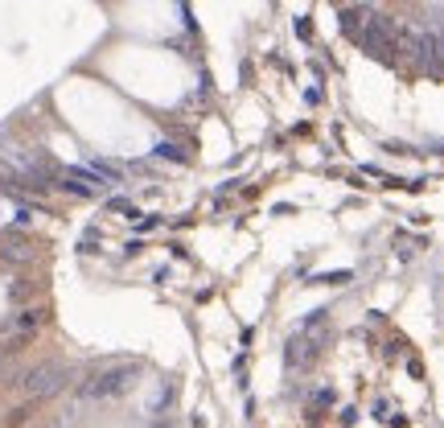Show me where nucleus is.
<instances>
[{"mask_svg": "<svg viewBox=\"0 0 444 428\" xmlns=\"http://www.w3.org/2000/svg\"><path fill=\"white\" fill-rule=\"evenodd\" d=\"M136 375H140L136 362H116V367L99 371V375H91V379H83L78 396H83V404H112V400H119L124 391H132Z\"/></svg>", "mask_w": 444, "mask_h": 428, "instance_id": "nucleus-1", "label": "nucleus"}, {"mask_svg": "<svg viewBox=\"0 0 444 428\" xmlns=\"http://www.w3.org/2000/svg\"><path fill=\"white\" fill-rule=\"evenodd\" d=\"M71 383V367H62V362H37V367H29L21 379H17V391L29 396V400H46L54 391H62Z\"/></svg>", "mask_w": 444, "mask_h": 428, "instance_id": "nucleus-2", "label": "nucleus"}, {"mask_svg": "<svg viewBox=\"0 0 444 428\" xmlns=\"http://www.w3.org/2000/svg\"><path fill=\"white\" fill-rule=\"evenodd\" d=\"M325 285H342V280H350V272H329V276H321Z\"/></svg>", "mask_w": 444, "mask_h": 428, "instance_id": "nucleus-3", "label": "nucleus"}]
</instances>
